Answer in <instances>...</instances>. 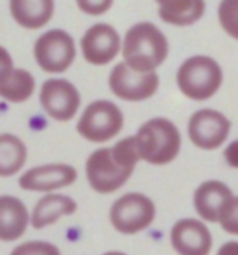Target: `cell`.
Returning <instances> with one entry per match:
<instances>
[{"label": "cell", "instance_id": "cell-14", "mask_svg": "<svg viewBox=\"0 0 238 255\" xmlns=\"http://www.w3.org/2000/svg\"><path fill=\"white\" fill-rule=\"evenodd\" d=\"M235 198L232 190L219 180H207L194 191V208L197 214L209 223H219L220 214Z\"/></svg>", "mask_w": 238, "mask_h": 255}, {"label": "cell", "instance_id": "cell-19", "mask_svg": "<svg viewBox=\"0 0 238 255\" xmlns=\"http://www.w3.org/2000/svg\"><path fill=\"white\" fill-rule=\"evenodd\" d=\"M28 150L25 142L13 134H0V177H11L21 170Z\"/></svg>", "mask_w": 238, "mask_h": 255}, {"label": "cell", "instance_id": "cell-25", "mask_svg": "<svg viewBox=\"0 0 238 255\" xmlns=\"http://www.w3.org/2000/svg\"><path fill=\"white\" fill-rule=\"evenodd\" d=\"M79 8L88 15H101L111 8V2H79Z\"/></svg>", "mask_w": 238, "mask_h": 255}, {"label": "cell", "instance_id": "cell-10", "mask_svg": "<svg viewBox=\"0 0 238 255\" xmlns=\"http://www.w3.org/2000/svg\"><path fill=\"white\" fill-rule=\"evenodd\" d=\"M39 102L52 120L69 121L79 112L80 94L66 79H49L41 87Z\"/></svg>", "mask_w": 238, "mask_h": 255}, {"label": "cell", "instance_id": "cell-7", "mask_svg": "<svg viewBox=\"0 0 238 255\" xmlns=\"http://www.w3.org/2000/svg\"><path fill=\"white\" fill-rule=\"evenodd\" d=\"M34 57L44 72L59 74L67 71L75 59L74 38L64 30H49L38 38Z\"/></svg>", "mask_w": 238, "mask_h": 255}, {"label": "cell", "instance_id": "cell-2", "mask_svg": "<svg viewBox=\"0 0 238 255\" xmlns=\"http://www.w3.org/2000/svg\"><path fill=\"white\" fill-rule=\"evenodd\" d=\"M168 56V39L157 25L141 21L127 30L123 43L124 64L134 72H155Z\"/></svg>", "mask_w": 238, "mask_h": 255}, {"label": "cell", "instance_id": "cell-13", "mask_svg": "<svg viewBox=\"0 0 238 255\" xmlns=\"http://www.w3.org/2000/svg\"><path fill=\"white\" fill-rule=\"evenodd\" d=\"M75 180H77L75 167L69 164H46L23 173L18 185L28 191H52L71 187Z\"/></svg>", "mask_w": 238, "mask_h": 255}, {"label": "cell", "instance_id": "cell-8", "mask_svg": "<svg viewBox=\"0 0 238 255\" xmlns=\"http://www.w3.org/2000/svg\"><path fill=\"white\" fill-rule=\"evenodd\" d=\"M109 89L126 102H142L152 97L159 89V75L157 72L139 74L129 69L124 62L116 64L109 74Z\"/></svg>", "mask_w": 238, "mask_h": 255}, {"label": "cell", "instance_id": "cell-11", "mask_svg": "<svg viewBox=\"0 0 238 255\" xmlns=\"http://www.w3.org/2000/svg\"><path fill=\"white\" fill-rule=\"evenodd\" d=\"M80 46L86 62L93 66H104L118 56L121 49V38L111 25L96 23L86 30Z\"/></svg>", "mask_w": 238, "mask_h": 255}, {"label": "cell", "instance_id": "cell-3", "mask_svg": "<svg viewBox=\"0 0 238 255\" xmlns=\"http://www.w3.org/2000/svg\"><path fill=\"white\" fill-rule=\"evenodd\" d=\"M139 159L154 165H165L181 147V134L178 128L166 118H152L139 128L134 137Z\"/></svg>", "mask_w": 238, "mask_h": 255}, {"label": "cell", "instance_id": "cell-12", "mask_svg": "<svg viewBox=\"0 0 238 255\" xmlns=\"http://www.w3.org/2000/svg\"><path fill=\"white\" fill-rule=\"evenodd\" d=\"M170 241L179 255H209L212 249V234L199 219L186 218L171 228Z\"/></svg>", "mask_w": 238, "mask_h": 255}, {"label": "cell", "instance_id": "cell-27", "mask_svg": "<svg viewBox=\"0 0 238 255\" xmlns=\"http://www.w3.org/2000/svg\"><path fill=\"white\" fill-rule=\"evenodd\" d=\"M103 255H127V254H123V252H116V251H113V252H106V254H103Z\"/></svg>", "mask_w": 238, "mask_h": 255}, {"label": "cell", "instance_id": "cell-26", "mask_svg": "<svg viewBox=\"0 0 238 255\" xmlns=\"http://www.w3.org/2000/svg\"><path fill=\"white\" fill-rule=\"evenodd\" d=\"M217 255H238V242L235 241L225 242V244L219 249Z\"/></svg>", "mask_w": 238, "mask_h": 255}, {"label": "cell", "instance_id": "cell-9", "mask_svg": "<svg viewBox=\"0 0 238 255\" xmlns=\"http://www.w3.org/2000/svg\"><path fill=\"white\" fill-rule=\"evenodd\" d=\"M230 120L217 110L204 108L196 112L189 120L188 134L196 147L212 150L220 147L229 137Z\"/></svg>", "mask_w": 238, "mask_h": 255}, {"label": "cell", "instance_id": "cell-5", "mask_svg": "<svg viewBox=\"0 0 238 255\" xmlns=\"http://www.w3.org/2000/svg\"><path fill=\"white\" fill-rule=\"evenodd\" d=\"M121 108L109 100H96L83 110L77 123L79 134L91 142H106L123 129Z\"/></svg>", "mask_w": 238, "mask_h": 255}, {"label": "cell", "instance_id": "cell-20", "mask_svg": "<svg viewBox=\"0 0 238 255\" xmlns=\"http://www.w3.org/2000/svg\"><path fill=\"white\" fill-rule=\"evenodd\" d=\"M34 87L36 82L30 72L25 69H13L7 80L0 84V97L11 103H21L33 95Z\"/></svg>", "mask_w": 238, "mask_h": 255}, {"label": "cell", "instance_id": "cell-24", "mask_svg": "<svg viewBox=\"0 0 238 255\" xmlns=\"http://www.w3.org/2000/svg\"><path fill=\"white\" fill-rule=\"evenodd\" d=\"M11 71H13V59H11L8 51L0 46V84L7 80Z\"/></svg>", "mask_w": 238, "mask_h": 255}, {"label": "cell", "instance_id": "cell-22", "mask_svg": "<svg viewBox=\"0 0 238 255\" xmlns=\"http://www.w3.org/2000/svg\"><path fill=\"white\" fill-rule=\"evenodd\" d=\"M237 210H238V201L237 198H234L219 218V223L222 226V229H225L229 234H234V236L238 234V211Z\"/></svg>", "mask_w": 238, "mask_h": 255}, {"label": "cell", "instance_id": "cell-1", "mask_svg": "<svg viewBox=\"0 0 238 255\" xmlns=\"http://www.w3.org/2000/svg\"><path fill=\"white\" fill-rule=\"evenodd\" d=\"M139 162L134 136L121 139L113 147L96 149L86 159V178L96 193H113L129 180Z\"/></svg>", "mask_w": 238, "mask_h": 255}, {"label": "cell", "instance_id": "cell-4", "mask_svg": "<svg viewBox=\"0 0 238 255\" xmlns=\"http://www.w3.org/2000/svg\"><path fill=\"white\" fill-rule=\"evenodd\" d=\"M222 69L209 56H193L178 69L176 82L183 95L191 100H207L222 85Z\"/></svg>", "mask_w": 238, "mask_h": 255}, {"label": "cell", "instance_id": "cell-18", "mask_svg": "<svg viewBox=\"0 0 238 255\" xmlns=\"http://www.w3.org/2000/svg\"><path fill=\"white\" fill-rule=\"evenodd\" d=\"M206 5L201 0H189V2H160L159 5V15L160 18L176 26H188L193 25L204 15Z\"/></svg>", "mask_w": 238, "mask_h": 255}, {"label": "cell", "instance_id": "cell-17", "mask_svg": "<svg viewBox=\"0 0 238 255\" xmlns=\"http://www.w3.org/2000/svg\"><path fill=\"white\" fill-rule=\"evenodd\" d=\"M10 11L20 26L28 30H38L52 18L54 2L52 0H36V2L13 0L10 2Z\"/></svg>", "mask_w": 238, "mask_h": 255}, {"label": "cell", "instance_id": "cell-6", "mask_svg": "<svg viewBox=\"0 0 238 255\" xmlns=\"http://www.w3.org/2000/svg\"><path fill=\"white\" fill-rule=\"evenodd\" d=\"M155 219L154 201L142 193H127L118 198L109 210V221L121 234H137Z\"/></svg>", "mask_w": 238, "mask_h": 255}, {"label": "cell", "instance_id": "cell-15", "mask_svg": "<svg viewBox=\"0 0 238 255\" xmlns=\"http://www.w3.org/2000/svg\"><path fill=\"white\" fill-rule=\"evenodd\" d=\"M30 214L21 200L11 195L0 196V241L11 242L25 234Z\"/></svg>", "mask_w": 238, "mask_h": 255}, {"label": "cell", "instance_id": "cell-23", "mask_svg": "<svg viewBox=\"0 0 238 255\" xmlns=\"http://www.w3.org/2000/svg\"><path fill=\"white\" fill-rule=\"evenodd\" d=\"M237 3L235 2H225L220 5V21H222L224 30H227L232 36H237Z\"/></svg>", "mask_w": 238, "mask_h": 255}, {"label": "cell", "instance_id": "cell-16", "mask_svg": "<svg viewBox=\"0 0 238 255\" xmlns=\"http://www.w3.org/2000/svg\"><path fill=\"white\" fill-rule=\"evenodd\" d=\"M77 211V201L71 196L51 193L43 196L36 203L31 214V226L34 229H43L54 224L62 216H71Z\"/></svg>", "mask_w": 238, "mask_h": 255}, {"label": "cell", "instance_id": "cell-21", "mask_svg": "<svg viewBox=\"0 0 238 255\" xmlns=\"http://www.w3.org/2000/svg\"><path fill=\"white\" fill-rule=\"evenodd\" d=\"M10 255H61V251L51 242L30 241L15 247Z\"/></svg>", "mask_w": 238, "mask_h": 255}]
</instances>
